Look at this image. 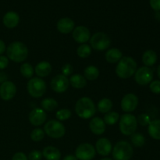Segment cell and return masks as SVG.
<instances>
[{
    "label": "cell",
    "instance_id": "6da1fadb",
    "mask_svg": "<svg viewBox=\"0 0 160 160\" xmlns=\"http://www.w3.org/2000/svg\"><path fill=\"white\" fill-rule=\"evenodd\" d=\"M137 70V62L133 58L124 56L117 63L116 73L122 79H127L134 75Z\"/></svg>",
    "mask_w": 160,
    "mask_h": 160
},
{
    "label": "cell",
    "instance_id": "7a4b0ae2",
    "mask_svg": "<svg viewBox=\"0 0 160 160\" xmlns=\"http://www.w3.org/2000/svg\"><path fill=\"white\" fill-rule=\"evenodd\" d=\"M8 58L15 62H23L28 58V48L21 42H13L6 48Z\"/></svg>",
    "mask_w": 160,
    "mask_h": 160
},
{
    "label": "cell",
    "instance_id": "3957f363",
    "mask_svg": "<svg viewBox=\"0 0 160 160\" xmlns=\"http://www.w3.org/2000/svg\"><path fill=\"white\" fill-rule=\"evenodd\" d=\"M75 112L81 119L92 118L96 112L95 103L88 97L80 98L75 105Z\"/></svg>",
    "mask_w": 160,
    "mask_h": 160
},
{
    "label": "cell",
    "instance_id": "277c9868",
    "mask_svg": "<svg viewBox=\"0 0 160 160\" xmlns=\"http://www.w3.org/2000/svg\"><path fill=\"white\" fill-rule=\"evenodd\" d=\"M132 145L126 141L117 142L112 149V157L115 160H130L133 156Z\"/></svg>",
    "mask_w": 160,
    "mask_h": 160
},
{
    "label": "cell",
    "instance_id": "5b68a950",
    "mask_svg": "<svg viewBox=\"0 0 160 160\" xmlns=\"http://www.w3.org/2000/svg\"><path fill=\"white\" fill-rule=\"evenodd\" d=\"M138 128L137 118L131 113H125L120 120V131L127 136L132 135Z\"/></svg>",
    "mask_w": 160,
    "mask_h": 160
},
{
    "label": "cell",
    "instance_id": "8992f818",
    "mask_svg": "<svg viewBox=\"0 0 160 160\" xmlns=\"http://www.w3.org/2000/svg\"><path fill=\"white\" fill-rule=\"evenodd\" d=\"M45 134L52 138H61L65 135L66 128L59 120H51L47 122L44 128Z\"/></svg>",
    "mask_w": 160,
    "mask_h": 160
},
{
    "label": "cell",
    "instance_id": "52a82bcc",
    "mask_svg": "<svg viewBox=\"0 0 160 160\" xmlns=\"http://www.w3.org/2000/svg\"><path fill=\"white\" fill-rule=\"evenodd\" d=\"M27 88L31 96L34 98H40L43 96L46 92V84L40 78H34L28 82Z\"/></svg>",
    "mask_w": 160,
    "mask_h": 160
},
{
    "label": "cell",
    "instance_id": "ba28073f",
    "mask_svg": "<svg viewBox=\"0 0 160 160\" xmlns=\"http://www.w3.org/2000/svg\"><path fill=\"white\" fill-rule=\"evenodd\" d=\"M111 45V39L109 35L102 32L95 33L90 38V45L96 51H104Z\"/></svg>",
    "mask_w": 160,
    "mask_h": 160
},
{
    "label": "cell",
    "instance_id": "9c48e42d",
    "mask_svg": "<svg viewBox=\"0 0 160 160\" xmlns=\"http://www.w3.org/2000/svg\"><path fill=\"white\" fill-rule=\"evenodd\" d=\"M95 148L89 143H83L78 145L75 152V156L79 160H92L95 158Z\"/></svg>",
    "mask_w": 160,
    "mask_h": 160
},
{
    "label": "cell",
    "instance_id": "30bf717a",
    "mask_svg": "<svg viewBox=\"0 0 160 160\" xmlns=\"http://www.w3.org/2000/svg\"><path fill=\"white\" fill-rule=\"evenodd\" d=\"M153 79L152 70L148 67H140L134 73V80L139 85H147Z\"/></svg>",
    "mask_w": 160,
    "mask_h": 160
},
{
    "label": "cell",
    "instance_id": "8fae6325",
    "mask_svg": "<svg viewBox=\"0 0 160 160\" xmlns=\"http://www.w3.org/2000/svg\"><path fill=\"white\" fill-rule=\"evenodd\" d=\"M70 81L67 77L62 74H58L52 79L50 86L56 93H63L68 89Z\"/></svg>",
    "mask_w": 160,
    "mask_h": 160
},
{
    "label": "cell",
    "instance_id": "7c38bea8",
    "mask_svg": "<svg viewBox=\"0 0 160 160\" xmlns=\"http://www.w3.org/2000/svg\"><path fill=\"white\" fill-rule=\"evenodd\" d=\"M138 105V98L133 93H128L125 95L122 98L120 103L122 110L126 112L127 113L135 110Z\"/></svg>",
    "mask_w": 160,
    "mask_h": 160
},
{
    "label": "cell",
    "instance_id": "4fadbf2b",
    "mask_svg": "<svg viewBox=\"0 0 160 160\" xmlns=\"http://www.w3.org/2000/svg\"><path fill=\"white\" fill-rule=\"evenodd\" d=\"M17 93V87L12 81H6L0 85V97L4 101L12 99Z\"/></svg>",
    "mask_w": 160,
    "mask_h": 160
},
{
    "label": "cell",
    "instance_id": "5bb4252c",
    "mask_svg": "<svg viewBox=\"0 0 160 160\" xmlns=\"http://www.w3.org/2000/svg\"><path fill=\"white\" fill-rule=\"evenodd\" d=\"M73 38L78 43L84 44L90 40V31L84 26L77 27L73 31Z\"/></svg>",
    "mask_w": 160,
    "mask_h": 160
},
{
    "label": "cell",
    "instance_id": "9a60e30c",
    "mask_svg": "<svg viewBox=\"0 0 160 160\" xmlns=\"http://www.w3.org/2000/svg\"><path fill=\"white\" fill-rule=\"evenodd\" d=\"M47 118V115L45 110L42 109H34L30 112L29 121L34 126H41L45 122Z\"/></svg>",
    "mask_w": 160,
    "mask_h": 160
},
{
    "label": "cell",
    "instance_id": "2e32d148",
    "mask_svg": "<svg viewBox=\"0 0 160 160\" xmlns=\"http://www.w3.org/2000/svg\"><path fill=\"white\" fill-rule=\"evenodd\" d=\"M95 150L101 156H108L110 154L112 150V144L109 139L106 138H102L97 141L96 145H95Z\"/></svg>",
    "mask_w": 160,
    "mask_h": 160
},
{
    "label": "cell",
    "instance_id": "e0dca14e",
    "mask_svg": "<svg viewBox=\"0 0 160 160\" xmlns=\"http://www.w3.org/2000/svg\"><path fill=\"white\" fill-rule=\"evenodd\" d=\"M89 128L94 134L101 135L106 131V123L102 119L99 117H95V118H92L90 121Z\"/></svg>",
    "mask_w": 160,
    "mask_h": 160
},
{
    "label": "cell",
    "instance_id": "ac0fdd59",
    "mask_svg": "<svg viewBox=\"0 0 160 160\" xmlns=\"http://www.w3.org/2000/svg\"><path fill=\"white\" fill-rule=\"evenodd\" d=\"M75 23L73 20L69 17L60 19L57 23V29L62 34H69L74 29Z\"/></svg>",
    "mask_w": 160,
    "mask_h": 160
},
{
    "label": "cell",
    "instance_id": "d6986e66",
    "mask_svg": "<svg viewBox=\"0 0 160 160\" xmlns=\"http://www.w3.org/2000/svg\"><path fill=\"white\" fill-rule=\"evenodd\" d=\"M3 24L8 28H14L18 25L20 21V17L18 14L13 11L6 12L2 19Z\"/></svg>",
    "mask_w": 160,
    "mask_h": 160
},
{
    "label": "cell",
    "instance_id": "ffe728a7",
    "mask_svg": "<svg viewBox=\"0 0 160 160\" xmlns=\"http://www.w3.org/2000/svg\"><path fill=\"white\" fill-rule=\"evenodd\" d=\"M34 72L39 78H45L52 72V65L47 61H42L36 65Z\"/></svg>",
    "mask_w": 160,
    "mask_h": 160
},
{
    "label": "cell",
    "instance_id": "44dd1931",
    "mask_svg": "<svg viewBox=\"0 0 160 160\" xmlns=\"http://www.w3.org/2000/svg\"><path fill=\"white\" fill-rule=\"evenodd\" d=\"M42 156L46 160H59L61 158V152L56 147L47 146L43 149Z\"/></svg>",
    "mask_w": 160,
    "mask_h": 160
},
{
    "label": "cell",
    "instance_id": "7402d4cb",
    "mask_svg": "<svg viewBox=\"0 0 160 160\" xmlns=\"http://www.w3.org/2000/svg\"><path fill=\"white\" fill-rule=\"evenodd\" d=\"M105 57H106V61L109 63H116V62H119L122 59L123 54H122L121 51L120 49L112 48L106 52Z\"/></svg>",
    "mask_w": 160,
    "mask_h": 160
},
{
    "label": "cell",
    "instance_id": "603a6c76",
    "mask_svg": "<svg viewBox=\"0 0 160 160\" xmlns=\"http://www.w3.org/2000/svg\"><path fill=\"white\" fill-rule=\"evenodd\" d=\"M69 81H70V84H71L72 87H73L74 88H84L87 85V81H86L85 78L82 75L78 74V73L72 75Z\"/></svg>",
    "mask_w": 160,
    "mask_h": 160
},
{
    "label": "cell",
    "instance_id": "cb8c5ba5",
    "mask_svg": "<svg viewBox=\"0 0 160 160\" xmlns=\"http://www.w3.org/2000/svg\"><path fill=\"white\" fill-rule=\"evenodd\" d=\"M148 131L150 137L156 140H160V120H155L150 122Z\"/></svg>",
    "mask_w": 160,
    "mask_h": 160
},
{
    "label": "cell",
    "instance_id": "d4e9b609",
    "mask_svg": "<svg viewBox=\"0 0 160 160\" xmlns=\"http://www.w3.org/2000/svg\"><path fill=\"white\" fill-rule=\"evenodd\" d=\"M157 61V55L156 52L152 49H148L144 52L142 56V62L146 67H152Z\"/></svg>",
    "mask_w": 160,
    "mask_h": 160
},
{
    "label": "cell",
    "instance_id": "484cf974",
    "mask_svg": "<svg viewBox=\"0 0 160 160\" xmlns=\"http://www.w3.org/2000/svg\"><path fill=\"white\" fill-rule=\"evenodd\" d=\"M84 75L85 79L88 81H95L99 76V70L95 66H88L84 69Z\"/></svg>",
    "mask_w": 160,
    "mask_h": 160
},
{
    "label": "cell",
    "instance_id": "4316f807",
    "mask_svg": "<svg viewBox=\"0 0 160 160\" xmlns=\"http://www.w3.org/2000/svg\"><path fill=\"white\" fill-rule=\"evenodd\" d=\"M42 107L43 110L52 112L58 107V102L52 98H46L42 101Z\"/></svg>",
    "mask_w": 160,
    "mask_h": 160
},
{
    "label": "cell",
    "instance_id": "83f0119b",
    "mask_svg": "<svg viewBox=\"0 0 160 160\" xmlns=\"http://www.w3.org/2000/svg\"><path fill=\"white\" fill-rule=\"evenodd\" d=\"M98 109L101 113H107L112 108V102L109 98H102L98 102Z\"/></svg>",
    "mask_w": 160,
    "mask_h": 160
},
{
    "label": "cell",
    "instance_id": "f1b7e54d",
    "mask_svg": "<svg viewBox=\"0 0 160 160\" xmlns=\"http://www.w3.org/2000/svg\"><path fill=\"white\" fill-rule=\"evenodd\" d=\"M34 68H33V67L30 63L25 62V63L22 64L21 67H20V73H21L22 76H23L24 78H32V76L34 75Z\"/></svg>",
    "mask_w": 160,
    "mask_h": 160
},
{
    "label": "cell",
    "instance_id": "f546056e",
    "mask_svg": "<svg viewBox=\"0 0 160 160\" xmlns=\"http://www.w3.org/2000/svg\"><path fill=\"white\" fill-rule=\"evenodd\" d=\"M120 119V115L116 112H109L106 113L104 117V122L106 124L114 125L117 123Z\"/></svg>",
    "mask_w": 160,
    "mask_h": 160
},
{
    "label": "cell",
    "instance_id": "4dcf8cb0",
    "mask_svg": "<svg viewBox=\"0 0 160 160\" xmlns=\"http://www.w3.org/2000/svg\"><path fill=\"white\" fill-rule=\"evenodd\" d=\"M131 140L135 147H142L145 144V138L140 133H134L131 135Z\"/></svg>",
    "mask_w": 160,
    "mask_h": 160
},
{
    "label": "cell",
    "instance_id": "1f68e13d",
    "mask_svg": "<svg viewBox=\"0 0 160 160\" xmlns=\"http://www.w3.org/2000/svg\"><path fill=\"white\" fill-rule=\"evenodd\" d=\"M78 56L81 58H87L92 53V48L87 44H81L77 50Z\"/></svg>",
    "mask_w": 160,
    "mask_h": 160
},
{
    "label": "cell",
    "instance_id": "d6a6232c",
    "mask_svg": "<svg viewBox=\"0 0 160 160\" xmlns=\"http://www.w3.org/2000/svg\"><path fill=\"white\" fill-rule=\"evenodd\" d=\"M45 137V131L41 128H36L31 133V138L34 142H40Z\"/></svg>",
    "mask_w": 160,
    "mask_h": 160
},
{
    "label": "cell",
    "instance_id": "836d02e7",
    "mask_svg": "<svg viewBox=\"0 0 160 160\" xmlns=\"http://www.w3.org/2000/svg\"><path fill=\"white\" fill-rule=\"evenodd\" d=\"M71 115V111L67 109H60V110L57 111L56 113V118L59 120H60V121H64V120H68V119L70 118Z\"/></svg>",
    "mask_w": 160,
    "mask_h": 160
},
{
    "label": "cell",
    "instance_id": "e575fe53",
    "mask_svg": "<svg viewBox=\"0 0 160 160\" xmlns=\"http://www.w3.org/2000/svg\"><path fill=\"white\" fill-rule=\"evenodd\" d=\"M137 121L138 122L139 124L142 125V126H147V125L149 124V123L151 122L150 120V117L148 115L145 113L140 114V115L138 117Z\"/></svg>",
    "mask_w": 160,
    "mask_h": 160
},
{
    "label": "cell",
    "instance_id": "d590c367",
    "mask_svg": "<svg viewBox=\"0 0 160 160\" xmlns=\"http://www.w3.org/2000/svg\"><path fill=\"white\" fill-rule=\"evenodd\" d=\"M149 88L152 93L159 95L160 94V81H152L150 84Z\"/></svg>",
    "mask_w": 160,
    "mask_h": 160
},
{
    "label": "cell",
    "instance_id": "8d00e7d4",
    "mask_svg": "<svg viewBox=\"0 0 160 160\" xmlns=\"http://www.w3.org/2000/svg\"><path fill=\"white\" fill-rule=\"evenodd\" d=\"M42 156V152L38 150H34L29 153L28 159V160H41Z\"/></svg>",
    "mask_w": 160,
    "mask_h": 160
},
{
    "label": "cell",
    "instance_id": "74e56055",
    "mask_svg": "<svg viewBox=\"0 0 160 160\" xmlns=\"http://www.w3.org/2000/svg\"><path fill=\"white\" fill-rule=\"evenodd\" d=\"M73 71V68L70 64H65V65L62 66V74L64 76L67 77L70 76V74H72Z\"/></svg>",
    "mask_w": 160,
    "mask_h": 160
},
{
    "label": "cell",
    "instance_id": "f35d334b",
    "mask_svg": "<svg viewBox=\"0 0 160 160\" xmlns=\"http://www.w3.org/2000/svg\"><path fill=\"white\" fill-rule=\"evenodd\" d=\"M9 64V59L6 56H0V70L6 68Z\"/></svg>",
    "mask_w": 160,
    "mask_h": 160
},
{
    "label": "cell",
    "instance_id": "ab89813d",
    "mask_svg": "<svg viewBox=\"0 0 160 160\" xmlns=\"http://www.w3.org/2000/svg\"><path fill=\"white\" fill-rule=\"evenodd\" d=\"M150 6L154 10L160 11V0H150Z\"/></svg>",
    "mask_w": 160,
    "mask_h": 160
},
{
    "label": "cell",
    "instance_id": "60d3db41",
    "mask_svg": "<svg viewBox=\"0 0 160 160\" xmlns=\"http://www.w3.org/2000/svg\"><path fill=\"white\" fill-rule=\"evenodd\" d=\"M12 160H28V159L24 153L17 152L12 156Z\"/></svg>",
    "mask_w": 160,
    "mask_h": 160
},
{
    "label": "cell",
    "instance_id": "b9f144b4",
    "mask_svg": "<svg viewBox=\"0 0 160 160\" xmlns=\"http://www.w3.org/2000/svg\"><path fill=\"white\" fill-rule=\"evenodd\" d=\"M7 75L4 72H0V84H2L3 82L7 81Z\"/></svg>",
    "mask_w": 160,
    "mask_h": 160
},
{
    "label": "cell",
    "instance_id": "7bdbcfd3",
    "mask_svg": "<svg viewBox=\"0 0 160 160\" xmlns=\"http://www.w3.org/2000/svg\"><path fill=\"white\" fill-rule=\"evenodd\" d=\"M6 45H5L4 42L0 39V55L2 54V53L6 51Z\"/></svg>",
    "mask_w": 160,
    "mask_h": 160
},
{
    "label": "cell",
    "instance_id": "ee69618b",
    "mask_svg": "<svg viewBox=\"0 0 160 160\" xmlns=\"http://www.w3.org/2000/svg\"><path fill=\"white\" fill-rule=\"evenodd\" d=\"M62 160H78V159H77L76 156H73V155H68V156H65Z\"/></svg>",
    "mask_w": 160,
    "mask_h": 160
},
{
    "label": "cell",
    "instance_id": "f6af8a7d",
    "mask_svg": "<svg viewBox=\"0 0 160 160\" xmlns=\"http://www.w3.org/2000/svg\"><path fill=\"white\" fill-rule=\"evenodd\" d=\"M157 74H158V77H159V78L160 79V65L158 67V70H157Z\"/></svg>",
    "mask_w": 160,
    "mask_h": 160
},
{
    "label": "cell",
    "instance_id": "bcb514c9",
    "mask_svg": "<svg viewBox=\"0 0 160 160\" xmlns=\"http://www.w3.org/2000/svg\"><path fill=\"white\" fill-rule=\"evenodd\" d=\"M101 160H112V159H109V158H104V159H102Z\"/></svg>",
    "mask_w": 160,
    "mask_h": 160
}]
</instances>
